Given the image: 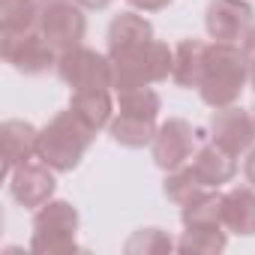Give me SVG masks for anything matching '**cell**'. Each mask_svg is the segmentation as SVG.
<instances>
[{"label": "cell", "instance_id": "6da1fadb", "mask_svg": "<svg viewBox=\"0 0 255 255\" xmlns=\"http://www.w3.org/2000/svg\"><path fill=\"white\" fill-rule=\"evenodd\" d=\"M93 132L90 126L69 108V111H60L57 117H51L48 126L39 129V138H36V156L51 165L54 171H72L81 156L87 153L90 141H93Z\"/></svg>", "mask_w": 255, "mask_h": 255}, {"label": "cell", "instance_id": "7a4b0ae2", "mask_svg": "<svg viewBox=\"0 0 255 255\" xmlns=\"http://www.w3.org/2000/svg\"><path fill=\"white\" fill-rule=\"evenodd\" d=\"M246 54L237 51L231 42L207 45V60L198 81L201 99L213 108H228L246 84Z\"/></svg>", "mask_w": 255, "mask_h": 255}, {"label": "cell", "instance_id": "3957f363", "mask_svg": "<svg viewBox=\"0 0 255 255\" xmlns=\"http://www.w3.org/2000/svg\"><path fill=\"white\" fill-rule=\"evenodd\" d=\"M171 66H174V54L168 51V45L156 39L111 51V75L117 90H132L150 81H162L171 72Z\"/></svg>", "mask_w": 255, "mask_h": 255}, {"label": "cell", "instance_id": "277c9868", "mask_svg": "<svg viewBox=\"0 0 255 255\" xmlns=\"http://www.w3.org/2000/svg\"><path fill=\"white\" fill-rule=\"evenodd\" d=\"M120 117L111 123L114 141L126 147H144L147 141L156 138V111H159V96L147 87H132L120 90Z\"/></svg>", "mask_w": 255, "mask_h": 255}, {"label": "cell", "instance_id": "5b68a950", "mask_svg": "<svg viewBox=\"0 0 255 255\" xmlns=\"http://www.w3.org/2000/svg\"><path fill=\"white\" fill-rule=\"evenodd\" d=\"M0 54L3 60L21 75H42L57 66V48L39 33V27L18 30V33H0Z\"/></svg>", "mask_w": 255, "mask_h": 255}, {"label": "cell", "instance_id": "8992f818", "mask_svg": "<svg viewBox=\"0 0 255 255\" xmlns=\"http://www.w3.org/2000/svg\"><path fill=\"white\" fill-rule=\"evenodd\" d=\"M78 213L69 201H45L33 216V240L36 252H66L75 249Z\"/></svg>", "mask_w": 255, "mask_h": 255}, {"label": "cell", "instance_id": "52a82bcc", "mask_svg": "<svg viewBox=\"0 0 255 255\" xmlns=\"http://www.w3.org/2000/svg\"><path fill=\"white\" fill-rule=\"evenodd\" d=\"M36 3H39L36 27L57 48V54L81 45L87 21H84L81 6L75 3V0H36Z\"/></svg>", "mask_w": 255, "mask_h": 255}, {"label": "cell", "instance_id": "ba28073f", "mask_svg": "<svg viewBox=\"0 0 255 255\" xmlns=\"http://www.w3.org/2000/svg\"><path fill=\"white\" fill-rule=\"evenodd\" d=\"M57 75L72 90H90V87H111L114 84L111 60H105L102 54L81 48V45H75L57 57Z\"/></svg>", "mask_w": 255, "mask_h": 255}, {"label": "cell", "instance_id": "9c48e42d", "mask_svg": "<svg viewBox=\"0 0 255 255\" xmlns=\"http://www.w3.org/2000/svg\"><path fill=\"white\" fill-rule=\"evenodd\" d=\"M6 180H9L12 198L21 207H42L45 201H51V192H54V168L45 165L39 156L15 165Z\"/></svg>", "mask_w": 255, "mask_h": 255}, {"label": "cell", "instance_id": "30bf717a", "mask_svg": "<svg viewBox=\"0 0 255 255\" xmlns=\"http://www.w3.org/2000/svg\"><path fill=\"white\" fill-rule=\"evenodd\" d=\"M210 129H213V144L222 147L231 156L249 150V144L255 138V123H252V117L243 108H225V111H219L213 117V123H210Z\"/></svg>", "mask_w": 255, "mask_h": 255}, {"label": "cell", "instance_id": "8fae6325", "mask_svg": "<svg viewBox=\"0 0 255 255\" xmlns=\"http://www.w3.org/2000/svg\"><path fill=\"white\" fill-rule=\"evenodd\" d=\"M252 24V9L240 0H213L207 6V33L216 42L243 39Z\"/></svg>", "mask_w": 255, "mask_h": 255}, {"label": "cell", "instance_id": "7c38bea8", "mask_svg": "<svg viewBox=\"0 0 255 255\" xmlns=\"http://www.w3.org/2000/svg\"><path fill=\"white\" fill-rule=\"evenodd\" d=\"M39 132L27 120H3L0 123V147H3V177L12 174L15 165L36 156Z\"/></svg>", "mask_w": 255, "mask_h": 255}, {"label": "cell", "instance_id": "4fadbf2b", "mask_svg": "<svg viewBox=\"0 0 255 255\" xmlns=\"http://www.w3.org/2000/svg\"><path fill=\"white\" fill-rule=\"evenodd\" d=\"M192 153V126L186 120H168L153 138V156L162 168H177Z\"/></svg>", "mask_w": 255, "mask_h": 255}, {"label": "cell", "instance_id": "5bb4252c", "mask_svg": "<svg viewBox=\"0 0 255 255\" xmlns=\"http://www.w3.org/2000/svg\"><path fill=\"white\" fill-rule=\"evenodd\" d=\"M69 108L90 126V129H99V126L108 123L111 117V96L105 87H90V90H72V102Z\"/></svg>", "mask_w": 255, "mask_h": 255}, {"label": "cell", "instance_id": "9a60e30c", "mask_svg": "<svg viewBox=\"0 0 255 255\" xmlns=\"http://www.w3.org/2000/svg\"><path fill=\"white\" fill-rule=\"evenodd\" d=\"M192 171L204 186H216V183H225L234 174V162H231V153L210 144V147L198 150V156L192 159Z\"/></svg>", "mask_w": 255, "mask_h": 255}, {"label": "cell", "instance_id": "2e32d148", "mask_svg": "<svg viewBox=\"0 0 255 255\" xmlns=\"http://www.w3.org/2000/svg\"><path fill=\"white\" fill-rule=\"evenodd\" d=\"M222 222L237 234H252L255 231V195L249 189L228 192L222 204Z\"/></svg>", "mask_w": 255, "mask_h": 255}, {"label": "cell", "instance_id": "e0dca14e", "mask_svg": "<svg viewBox=\"0 0 255 255\" xmlns=\"http://www.w3.org/2000/svg\"><path fill=\"white\" fill-rule=\"evenodd\" d=\"M204 60H207V45H201V42H183L174 51V66H171L174 81L183 84V87H198L201 72H204Z\"/></svg>", "mask_w": 255, "mask_h": 255}, {"label": "cell", "instance_id": "ac0fdd59", "mask_svg": "<svg viewBox=\"0 0 255 255\" xmlns=\"http://www.w3.org/2000/svg\"><path fill=\"white\" fill-rule=\"evenodd\" d=\"M153 39V27L141 18V15H132V12H123L111 21V30H108V42H111V51H120V48H129V45H138V42H147Z\"/></svg>", "mask_w": 255, "mask_h": 255}, {"label": "cell", "instance_id": "d6986e66", "mask_svg": "<svg viewBox=\"0 0 255 255\" xmlns=\"http://www.w3.org/2000/svg\"><path fill=\"white\" fill-rule=\"evenodd\" d=\"M39 3L36 0H0V33H18L36 27Z\"/></svg>", "mask_w": 255, "mask_h": 255}, {"label": "cell", "instance_id": "ffe728a7", "mask_svg": "<svg viewBox=\"0 0 255 255\" xmlns=\"http://www.w3.org/2000/svg\"><path fill=\"white\" fill-rule=\"evenodd\" d=\"M222 234L219 228H189L183 237V249H222Z\"/></svg>", "mask_w": 255, "mask_h": 255}, {"label": "cell", "instance_id": "44dd1931", "mask_svg": "<svg viewBox=\"0 0 255 255\" xmlns=\"http://www.w3.org/2000/svg\"><path fill=\"white\" fill-rule=\"evenodd\" d=\"M243 54H246V60L255 66V27H249L246 36H243Z\"/></svg>", "mask_w": 255, "mask_h": 255}, {"label": "cell", "instance_id": "7402d4cb", "mask_svg": "<svg viewBox=\"0 0 255 255\" xmlns=\"http://www.w3.org/2000/svg\"><path fill=\"white\" fill-rule=\"evenodd\" d=\"M129 3H132V6H138V9H150V12H153V9L168 6L171 0H129Z\"/></svg>", "mask_w": 255, "mask_h": 255}, {"label": "cell", "instance_id": "603a6c76", "mask_svg": "<svg viewBox=\"0 0 255 255\" xmlns=\"http://www.w3.org/2000/svg\"><path fill=\"white\" fill-rule=\"evenodd\" d=\"M78 6H84V9H102V6H108L111 0H75Z\"/></svg>", "mask_w": 255, "mask_h": 255}, {"label": "cell", "instance_id": "cb8c5ba5", "mask_svg": "<svg viewBox=\"0 0 255 255\" xmlns=\"http://www.w3.org/2000/svg\"><path fill=\"white\" fill-rule=\"evenodd\" d=\"M246 177L255 183V153H252V156H249V162H246Z\"/></svg>", "mask_w": 255, "mask_h": 255}, {"label": "cell", "instance_id": "d4e9b609", "mask_svg": "<svg viewBox=\"0 0 255 255\" xmlns=\"http://www.w3.org/2000/svg\"><path fill=\"white\" fill-rule=\"evenodd\" d=\"M252 84H255V72H252Z\"/></svg>", "mask_w": 255, "mask_h": 255}]
</instances>
